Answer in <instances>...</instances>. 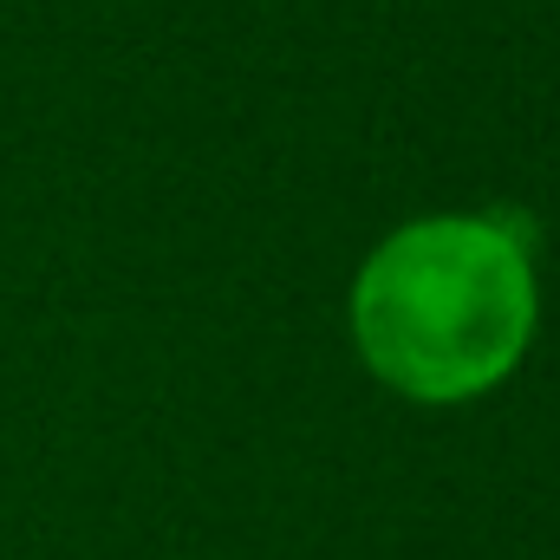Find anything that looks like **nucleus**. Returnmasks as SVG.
<instances>
[{
	"label": "nucleus",
	"instance_id": "f257e3e1",
	"mask_svg": "<svg viewBox=\"0 0 560 560\" xmlns=\"http://www.w3.org/2000/svg\"><path fill=\"white\" fill-rule=\"evenodd\" d=\"M541 319L535 255L502 215H423L385 235L352 280V339L411 405L495 392Z\"/></svg>",
	"mask_w": 560,
	"mask_h": 560
}]
</instances>
